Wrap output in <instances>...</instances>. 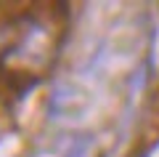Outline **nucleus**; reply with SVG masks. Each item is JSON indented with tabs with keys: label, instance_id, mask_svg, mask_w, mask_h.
I'll list each match as a JSON object with an SVG mask.
<instances>
[{
	"label": "nucleus",
	"instance_id": "nucleus-1",
	"mask_svg": "<svg viewBox=\"0 0 159 157\" xmlns=\"http://www.w3.org/2000/svg\"><path fill=\"white\" fill-rule=\"evenodd\" d=\"M66 157H90V139H77Z\"/></svg>",
	"mask_w": 159,
	"mask_h": 157
}]
</instances>
